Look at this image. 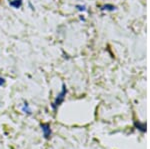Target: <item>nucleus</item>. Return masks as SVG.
Instances as JSON below:
<instances>
[{
    "label": "nucleus",
    "mask_w": 150,
    "mask_h": 149,
    "mask_svg": "<svg viewBox=\"0 0 150 149\" xmlns=\"http://www.w3.org/2000/svg\"><path fill=\"white\" fill-rule=\"evenodd\" d=\"M66 92H67L66 87H65V85H63V86H62V91L57 95V97H56V99H55L54 103L52 104V108L54 110L56 109V108L59 106V105L61 104L62 102H63V100H64V98H65V95H66Z\"/></svg>",
    "instance_id": "1"
},
{
    "label": "nucleus",
    "mask_w": 150,
    "mask_h": 149,
    "mask_svg": "<svg viewBox=\"0 0 150 149\" xmlns=\"http://www.w3.org/2000/svg\"><path fill=\"white\" fill-rule=\"evenodd\" d=\"M41 128H42L43 135H44L45 139H49L50 136H51V128H50L49 124H48V123L41 124Z\"/></svg>",
    "instance_id": "2"
},
{
    "label": "nucleus",
    "mask_w": 150,
    "mask_h": 149,
    "mask_svg": "<svg viewBox=\"0 0 150 149\" xmlns=\"http://www.w3.org/2000/svg\"><path fill=\"white\" fill-rule=\"evenodd\" d=\"M135 127H136L138 130L141 132H146V124L145 123H141V122H135L134 123Z\"/></svg>",
    "instance_id": "3"
},
{
    "label": "nucleus",
    "mask_w": 150,
    "mask_h": 149,
    "mask_svg": "<svg viewBox=\"0 0 150 149\" xmlns=\"http://www.w3.org/2000/svg\"><path fill=\"white\" fill-rule=\"evenodd\" d=\"M10 6L14 7V8H19L22 5V0H12V1L9 2Z\"/></svg>",
    "instance_id": "4"
},
{
    "label": "nucleus",
    "mask_w": 150,
    "mask_h": 149,
    "mask_svg": "<svg viewBox=\"0 0 150 149\" xmlns=\"http://www.w3.org/2000/svg\"><path fill=\"white\" fill-rule=\"evenodd\" d=\"M22 110L24 112H25V113H28V114H30L31 113V110L29 109V107H28V104L27 103H24V106H23V108H22Z\"/></svg>",
    "instance_id": "5"
},
{
    "label": "nucleus",
    "mask_w": 150,
    "mask_h": 149,
    "mask_svg": "<svg viewBox=\"0 0 150 149\" xmlns=\"http://www.w3.org/2000/svg\"><path fill=\"white\" fill-rule=\"evenodd\" d=\"M4 83H5V79H4V78H2V77H0V86H1V85H3Z\"/></svg>",
    "instance_id": "6"
}]
</instances>
